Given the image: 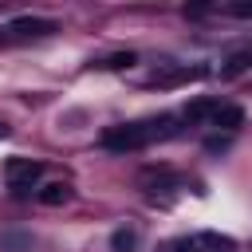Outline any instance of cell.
<instances>
[{"label": "cell", "instance_id": "obj_10", "mask_svg": "<svg viewBox=\"0 0 252 252\" xmlns=\"http://www.w3.org/2000/svg\"><path fill=\"white\" fill-rule=\"evenodd\" d=\"M0 138H8V126H4V122H0Z\"/></svg>", "mask_w": 252, "mask_h": 252}, {"label": "cell", "instance_id": "obj_5", "mask_svg": "<svg viewBox=\"0 0 252 252\" xmlns=\"http://www.w3.org/2000/svg\"><path fill=\"white\" fill-rule=\"evenodd\" d=\"M71 197H75V189H71L67 181H51V185L39 189V205H51V209H55V205H67Z\"/></svg>", "mask_w": 252, "mask_h": 252}, {"label": "cell", "instance_id": "obj_6", "mask_svg": "<svg viewBox=\"0 0 252 252\" xmlns=\"http://www.w3.org/2000/svg\"><path fill=\"white\" fill-rule=\"evenodd\" d=\"M209 122H213V126H220V130H236V126L244 122V110H240V106H217Z\"/></svg>", "mask_w": 252, "mask_h": 252}, {"label": "cell", "instance_id": "obj_9", "mask_svg": "<svg viewBox=\"0 0 252 252\" xmlns=\"http://www.w3.org/2000/svg\"><path fill=\"white\" fill-rule=\"evenodd\" d=\"M130 63H134V51H114V55L98 59V67H102V71H122V67H130Z\"/></svg>", "mask_w": 252, "mask_h": 252}, {"label": "cell", "instance_id": "obj_4", "mask_svg": "<svg viewBox=\"0 0 252 252\" xmlns=\"http://www.w3.org/2000/svg\"><path fill=\"white\" fill-rule=\"evenodd\" d=\"M8 32H12V35H47V32H55V24H51V20L24 16V20H12V24H8Z\"/></svg>", "mask_w": 252, "mask_h": 252}, {"label": "cell", "instance_id": "obj_7", "mask_svg": "<svg viewBox=\"0 0 252 252\" xmlns=\"http://www.w3.org/2000/svg\"><path fill=\"white\" fill-rule=\"evenodd\" d=\"M217 106H220V102H213V98H197V102H189L185 118H189V122H205V118H213Z\"/></svg>", "mask_w": 252, "mask_h": 252}, {"label": "cell", "instance_id": "obj_8", "mask_svg": "<svg viewBox=\"0 0 252 252\" xmlns=\"http://www.w3.org/2000/svg\"><path fill=\"white\" fill-rule=\"evenodd\" d=\"M110 248H114V252H134V248H138V232H134V228H118V232L110 236Z\"/></svg>", "mask_w": 252, "mask_h": 252}, {"label": "cell", "instance_id": "obj_2", "mask_svg": "<svg viewBox=\"0 0 252 252\" xmlns=\"http://www.w3.org/2000/svg\"><path fill=\"white\" fill-rule=\"evenodd\" d=\"M39 173H43V165L39 161H32V158H8V165H4V181L12 185V189H32L35 181H39Z\"/></svg>", "mask_w": 252, "mask_h": 252}, {"label": "cell", "instance_id": "obj_1", "mask_svg": "<svg viewBox=\"0 0 252 252\" xmlns=\"http://www.w3.org/2000/svg\"><path fill=\"white\" fill-rule=\"evenodd\" d=\"M177 134V122L169 114H158V118H146V122H126V126H114L102 134V146L114 150V154H126V150H142L150 142H161V138H173Z\"/></svg>", "mask_w": 252, "mask_h": 252}, {"label": "cell", "instance_id": "obj_3", "mask_svg": "<svg viewBox=\"0 0 252 252\" xmlns=\"http://www.w3.org/2000/svg\"><path fill=\"white\" fill-rule=\"evenodd\" d=\"M248 67H252V43L236 47V51H232V55L220 63V75H224V79H236V75H244Z\"/></svg>", "mask_w": 252, "mask_h": 252}]
</instances>
